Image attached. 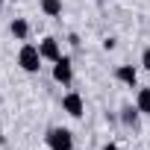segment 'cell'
I'll return each mask as SVG.
<instances>
[{"label": "cell", "instance_id": "cell-1", "mask_svg": "<svg viewBox=\"0 0 150 150\" xmlns=\"http://www.w3.org/2000/svg\"><path fill=\"white\" fill-rule=\"evenodd\" d=\"M41 62H44V59H41L38 47L30 44V41H24L21 50H18V68L27 71V74H38V71H41Z\"/></svg>", "mask_w": 150, "mask_h": 150}, {"label": "cell", "instance_id": "cell-2", "mask_svg": "<svg viewBox=\"0 0 150 150\" xmlns=\"http://www.w3.org/2000/svg\"><path fill=\"white\" fill-rule=\"evenodd\" d=\"M44 141H47L50 150H74V132L65 129V127H50Z\"/></svg>", "mask_w": 150, "mask_h": 150}, {"label": "cell", "instance_id": "cell-3", "mask_svg": "<svg viewBox=\"0 0 150 150\" xmlns=\"http://www.w3.org/2000/svg\"><path fill=\"white\" fill-rule=\"evenodd\" d=\"M38 53H41L44 62H59L62 59V41L53 38V35H47V38L38 41Z\"/></svg>", "mask_w": 150, "mask_h": 150}, {"label": "cell", "instance_id": "cell-4", "mask_svg": "<svg viewBox=\"0 0 150 150\" xmlns=\"http://www.w3.org/2000/svg\"><path fill=\"white\" fill-rule=\"evenodd\" d=\"M53 80L59 86H71L74 83V62L68 56H62L59 62H53Z\"/></svg>", "mask_w": 150, "mask_h": 150}, {"label": "cell", "instance_id": "cell-5", "mask_svg": "<svg viewBox=\"0 0 150 150\" xmlns=\"http://www.w3.org/2000/svg\"><path fill=\"white\" fill-rule=\"evenodd\" d=\"M62 109H65L71 118H83V112H86V100H83V94L68 91V94L62 97Z\"/></svg>", "mask_w": 150, "mask_h": 150}, {"label": "cell", "instance_id": "cell-6", "mask_svg": "<svg viewBox=\"0 0 150 150\" xmlns=\"http://www.w3.org/2000/svg\"><path fill=\"white\" fill-rule=\"evenodd\" d=\"M115 80L132 88V86L138 83V71H135L132 65H118V68H115Z\"/></svg>", "mask_w": 150, "mask_h": 150}, {"label": "cell", "instance_id": "cell-7", "mask_svg": "<svg viewBox=\"0 0 150 150\" xmlns=\"http://www.w3.org/2000/svg\"><path fill=\"white\" fill-rule=\"evenodd\" d=\"M9 33L15 35V41H27V38H30V24H27V18H15V21L9 24Z\"/></svg>", "mask_w": 150, "mask_h": 150}, {"label": "cell", "instance_id": "cell-8", "mask_svg": "<svg viewBox=\"0 0 150 150\" xmlns=\"http://www.w3.org/2000/svg\"><path fill=\"white\" fill-rule=\"evenodd\" d=\"M138 118H141L138 106H124V109H121V121H124V127H129V129H138Z\"/></svg>", "mask_w": 150, "mask_h": 150}, {"label": "cell", "instance_id": "cell-9", "mask_svg": "<svg viewBox=\"0 0 150 150\" xmlns=\"http://www.w3.org/2000/svg\"><path fill=\"white\" fill-rule=\"evenodd\" d=\"M41 12L47 15V18H59L62 15V0H41Z\"/></svg>", "mask_w": 150, "mask_h": 150}, {"label": "cell", "instance_id": "cell-10", "mask_svg": "<svg viewBox=\"0 0 150 150\" xmlns=\"http://www.w3.org/2000/svg\"><path fill=\"white\" fill-rule=\"evenodd\" d=\"M135 106H138L141 115H150V88H138V94H135Z\"/></svg>", "mask_w": 150, "mask_h": 150}, {"label": "cell", "instance_id": "cell-11", "mask_svg": "<svg viewBox=\"0 0 150 150\" xmlns=\"http://www.w3.org/2000/svg\"><path fill=\"white\" fill-rule=\"evenodd\" d=\"M141 65H144V68H147V71H150V47H147V50H144V53H141Z\"/></svg>", "mask_w": 150, "mask_h": 150}, {"label": "cell", "instance_id": "cell-12", "mask_svg": "<svg viewBox=\"0 0 150 150\" xmlns=\"http://www.w3.org/2000/svg\"><path fill=\"white\" fill-rule=\"evenodd\" d=\"M103 150H121V147H118V144H115V141H109V144H106V147H103Z\"/></svg>", "mask_w": 150, "mask_h": 150}, {"label": "cell", "instance_id": "cell-13", "mask_svg": "<svg viewBox=\"0 0 150 150\" xmlns=\"http://www.w3.org/2000/svg\"><path fill=\"white\" fill-rule=\"evenodd\" d=\"M0 12H3V0H0Z\"/></svg>", "mask_w": 150, "mask_h": 150}]
</instances>
